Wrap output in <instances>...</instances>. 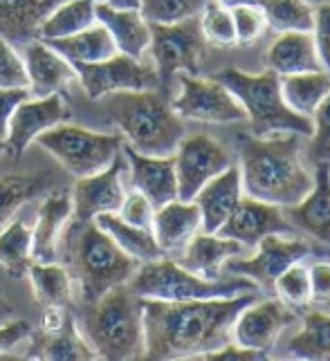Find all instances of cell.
I'll use <instances>...</instances> for the list:
<instances>
[{
	"label": "cell",
	"instance_id": "6da1fadb",
	"mask_svg": "<svg viewBox=\"0 0 330 361\" xmlns=\"http://www.w3.org/2000/svg\"><path fill=\"white\" fill-rule=\"evenodd\" d=\"M257 301L245 292L196 301L144 298V359H202L232 343L238 312Z\"/></svg>",
	"mask_w": 330,
	"mask_h": 361
},
{
	"label": "cell",
	"instance_id": "7a4b0ae2",
	"mask_svg": "<svg viewBox=\"0 0 330 361\" xmlns=\"http://www.w3.org/2000/svg\"><path fill=\"white\" fill-rule=\"evenodd\" d=\"M297 133L238 135V171L243 193L281 209L299 204L314 184L301 159Z\"/></svg>",
	"mask_w": 330,
	"mask_h": 361
},
{
	"label": "cell",
	"instance_id": "3957f363",
	"mask_svg": "<svg viewBox=\"0 0 330 361\" xmlns=\"http://www.w3.org/2000/svg\"><path fill=\"white\" fill-rule=\"evenodd\" d=\"M57 260L70 271L81 303H95L108 290L126 285L139 267L95 220L77 218L68 220L61 231Z\"/></svg>",
	"mask_w": 330,
	"mask_h": 361
},
{
	"label": "cell",
	"instance_id": "277c9868",
	"mask_svg": "<svg viewBox=\"0 0 330 361\" xmlns=\"http://www.w3.org/2000/svg\"><path fill=\"white\" fill-rule=\"evenodd\" d=\"M72 317L97 359H144V298L129 283L108 290L95 303H79Z\"/></svg>",
	"mask_w": 330,
	"mask_h": 361
},
{
	"label": "cell",
	"instance_id": "5b68a950",
	"mask_svg": "<svg viewBox=\"0 0 330 361\" xmlns=\"http://www.w3.org/2000/svg\"><path fill=\"white\" fill-rule=\"evenodd\" d=\"M106 99V115L126 140V146L144 155H173L184 137L182 117L167 94L158 90L115 92Z\"/></svg>",
	"mask_w": 330,
	"mask_h": 361
},
{
	"label": "cell",
	"instance_id": "8992f818",
	"mask_svg": "<svg viewBox=\"0 0 330 361\" xmlns=\"http://www.w3.org/2000/svg\"><path fill=\"white\" fill-rule=\"evenodd\" d=\"M213 79L230 90L243 106L254 135L268 133H297L301 137L312 135V119L295 113L281 94V77L272 70L263 74H247L238 68H225Z\"/></svg>",
	"mask_w": 330,
	"mask_h": 361
},
{
	"label": "cell",
	"instance_id": "52a82bcc",
	"mask_svg": "<svg viewBox=\"0 0 330 361\" xmlns=\"http://www.w3.org/2000/svg\"><path fill=\"white\" fill-rule=\"evenodd\" d=\"M129 288L139 298H155V301H196V298H223L254 292V281L245 276H227L218 281L202 279L198 274L184 269L173 258H155L148 263H139L131 276Z\"/></svg>",
	"mask_w": 330,
	"mask_h": 361
},
{
	"label": "cell",
	"instance_id": "ba28073f",
	"mask_svg": "<svg viewBox=\"0 0 330 361\" xmlns=\"http://www.w3.org/2000/svg\"><path fill=\"white\" fill-rule=\"evenodd\" d=\"M36 144L52 155L74 178H88L106 169L124 148L119 133H93L70 123H59L36 137Z\"/></svg>",
	"mask_w": 330,
	"mask_h": 361
},
{
	"label": "cell",
	"instance_id": "9c48e42d",
	"mask_svg": "<svg viewBox=\"0 0 330 361\" xmlns=\"http://www.w3.org/2000/svg\"><path fill=\"white\" fill-rule=\"evenodd\" d=\"M151 43L148 52L153 56L160 85L169 88L177 74H198L202 59L207 52V41L200 30V18L182 23L160 25L148 23Z\"/></svg>",
	"mask_w": 330,
	"mask_h": 361
},
{
	"label": "cell",
	"instance_id": "30bf717a",
	"mask_svg": "<svg viewBox=\"0 0 330 361\" xmlns=\"http://www.w3.org/2000/svg\"><path fill=\"white\" fill-rule=\"evenodd\" d=\"M77 72V81L88 99H104L115 92H137L155 90L160 85L155 66L144 59H133L122 52L112 54L97 63H72Z\"/></svg>",
	"mask_w": 330,
	"mask_h": 361
},
{
	"label": "cell",
	"instance_id": "8fae6325",
	"mask_svg": "<svg viewBox=\"0 0 330 361\" xmlns=\"http://www.w3.org/2000/svg\"><path fill=\"white\" fill-rule=\"evenodd\" d=\"M175 79L180 81V94L171 106L182 119L202 123H236L247 119L238 99L213 77L198 79L196 74L182 72Z\"/></svg>",
	"mask_w": 330,
	"mask_h": 361
},
{
	"label": "cell",
	"instance_id": "7c38bea8",
	"mask_svg": "<svg viewBox=\"0 0 330 361\" xmlns=\"http://www.w3.org/2000/svg\"><path fill=\"white\" fill-rule=\"evenodd\" d=\"M173 159L177 176V200L182 202H191L196 193L211 178L234 164L225 146L209 135L182 137L173 153Z\"/></svg>",
	"mask_w": 330,
	"mask_h": 361
},
{
	"label": "cell",
	"instance_id": "4fadbf2b",
	"mask_svg": "<svg viewBox=\"0 0 330 361\" xmlns=\"http://www.w3.org/2000/svg\"><path fill=\"white\" fill-rule=\"evenodd\" d=\"M257 254L247 260L230 258L225 271L232 276H245L259 288L274 292V281L295 263H301L310 254V245L299 238H283L281 233H270L257 245Z\"/></svg>",
	"mask_w": 330,
	"mask_h": 361
},
{
	"label": "cell",
	"instance_id": "5bb4252c",
	"mask_svg": "<svg viewBox=\"0 0 330 361\" xmlns=\"http://www.w3.org/2000/svg\"><path fill=\"white\" fill-rule=\"evenodd\" d=\"M70 117V106L61 92L34 99L28 97L25 102L18 104V108L9 119V128L5 135L9 157H20L41 133L59 126V123L68 121Z\"/></svg>",
	"mask_w": 330,
	"mask_h": 361
},
{
	"label": "cell",
	"instance_id": "9a60e30c",
	"mask_svg": "<svg viewBox=\"0 0 330 361\" xmlns=\"http://www.w3.org/2000/svg\"><path fill=\"white\" fill-rule=\"evenodd\" d=\"M129 169L119 153L106 169L79 178L72 191V211L77 220H95L99 214H117L124 202V173Z\"/></svg>",
	"mask_w": 330,
	"mask_h": 361
},
{
	"label": "cell",
	"instance_id": "2e32d148",
	"mask_svg": "<svg viewBox=\"0 0 330 361\" xmlns=\"http://www.w3.org/2000/svg\"><path fill=\"white\" fill-rule=\"evenodd\" d=\"M297 319L295 310H290L281 298H265V301H254L238 312L232 330V341L240 348L257 353H270L276 343V337L285 326Z\"/></svg>",
	"mask_w": 330,
	"mask_h": 361
},
{
	"label": "cell",
	"instance_id": "e0dca14e",
	"mask_svg": "<svg viewBox=\"0 0 330 361\" xmlns=\"http://www.w3.org/2000/svg\"><path fill=\"white\" fill-rule=\"evenodd\" d=\"M292 231H295V227L288 222L281 207L254 200L249 195H243V200L238 202L234 214L218 229L220 235L238 240L243 247H257L270 233L285 235Z\"/></svg>",
	"mask_w": 330,
	"mask_h": 361
},
{
	"label": "cell",
	"instance_id": "ac0fdd59",
	"mask_svg": "<svg viewBox=\"0 0 330 361\" xmlns=\"http://www.w3.org/2000/svg\"><path fill=\"white\" fill-rule=\"evenodd\" d=\"M122 153L129 164L131 186L135 191L144 193L155 209L177 200V176L173 155H144L124 146Z\"/></svg>",
	"mask_w": 330,
	"mask_h": 361
},
{
	"label": "cell",
	"instance_id": "d6986e66",
	"mask_svg": "<svg viewBox=\"0 0 330 361\" xmlns=\"http://www.w3.org/2000/svg\"><path fill=\"white\" fill-rule=\"evenodd\" d=\"M20 52L30 79V94L47 97L61 92L68 83L77 81L74 66L66 56H61L57 49L49 47L45 41L32 39L20 45Z\"/></svg>",
	"mask_w": 330,
	"mask_h": 361
},
{
	"label": "cell",
	"instance_id": "ffe728a7",
	"mask_svg": "<svg viewBox=\"0 0 330 361\" xmlns=\"http://www.w3.org/2000/svg\"><path fill=\"white\" fill-rule=\"evenodd\" d=\"M153 235L162 249V254L167 258L177 260L191 243L194 235L202 229V216L198 204L171 200L155 209L153 216Z\"/></svg>",
	"mask_w": 330,
	"mask_h": 361
},
{
	"label": "cell",
	"instance_id": "44dd1931",
	"mask_svg": "<svg viewBox=\"0 0 330 361\" xmlns=\"http://www.w3.org/2000/svg\"><path fill=\"white\" fill-rule=\"evenodd\" d=\"M72 216V191L61 186V189H49L39 207L36 225L32 229V258L39 263H54L57 247L63 227L68 225Z\"/></svg>",
	"mask_w": 330,
	"mask_h": 361
},
{
	"label": "cell",
	"instance_id": "7402d4cb",
	"mask_svg": "<svg viewBox=\"0 0 330 361\" xmlns=\"http://www.w3.org/2000/svg\"><path fill=\"white\" fill-rule=\"evenodd\" d=\"M240 200H243V182H240L238 164H232L211 178L194 197L202 216V229L207 233H218Z\"/></svg>",
	"mask_w": 330,
	"mask_h": 361
},
{
	"label": "cell",
	"instance_id": "603a6c76",
	"mask_svg": "<svg viewBox=\"0 0 330 361\" xmlns=\"http://www.w3.org/2000/svg\"><path fill=\"white\" fill-rule=\"evenodd\" d=\"M295 229L306 231L312 238L330 247V166L317 164L310 193L295 207L283 209Z\"/></svg>",
	"mask_w": 330,
	"mask_h": 361
},
{
	"label": "cell",
	"instance_id": "cb8c5ba5",
	"mask_svg": "<svg viewBox=\"0 0 330 361\" xmlns=\"http://www.w3.org/2000/svg\"><path fill=\"white\" fill-rule=\"evenodd\" d=\"M95 16L97 23L110 32L117 52L133 59H144L151 43V27L146 18L139 14V9H117L110 7L106 0H97Z\"/></svg>",
	"mask_w": 330,
	"mask_h": 361
},
{
	"label": "cell",
	"instance_id": "d4e9b609",
	"mask_svg": "<svg viewBox=\"0 0 330 361\" xmlns=\"http://www.w3.org/2000/svg\"><path fill=\"white\" fill-rule=\"evenodd\" d=\"M243 252V245L238 240L225 238L220 233H196L191 243L187 245L182 256L177 258L184 269L198 274L202 279L218 281L223 279L225 263L230 258L238 256Z\"/></svg>",
	"mask_w": 330,
	"mask_h": 361
},
{
	"label": "cell",
	"instance_id": "484cf974",
	"mask_svg": "<svg viewBox=\"0 0 330 361\" xmlns=\"http://www.w3.org/2000/svg\"><path fill=\"white\" fill-rule=\"evenodd\" d=\"M66 0H0V39L20 47L39 39L41 23Z\"/></svg>",
	"mask_w": 330,
	"mask_h": 361
},
{
	"label": "cell",
	"instance_id": "4316f807",
	"mask_svg": "<svg viewBox=\"0 0 330 361\" xmlns=\"http://www.w3.org/2000/svg\"><path fill=\"white\" fill-rule=\"evenodd\" d=\"M265 63H268V70L278 77L324 70L312 32H281V36L268 47Z\"/></svg>",
	"mask_w": 330,
	"mask_h": 361
},
{
	"label": "cell",
	"instance_id": "83f0119b",
	"mask_svg": "<svg viewBox=\"0 0 330 361\" xmlns=\"http://www.w3.org/2000/svg\"><path fill=\"white\" fill-rule=\"evenodd\" d=\"M57 176L52 171H36V173H11L0 178V231H3L18 209H23L34 197L45 195L54 189Z\"/></svg>",
	"mask_w": 330,
	"mask_h": 361
},
{
	"label": "cell",
	"instance_id": "f1b7e54d",
	"mask_svg": "<svg viewBox=\"0 0 330 361\" xmlns=\"http://www.w3.org/2000/svg\"><path fill=\"white\" fill-rule=\"evenodd\" d=\"M72 312V310H70ZM28 359H47V361H79V359H97L95 350L83 334L77 328V321L70 314V319L63 323L57 332H41L34 339L32 350Z\"/></svg>",
	"mask_w": 330,
	"mask_h": 361
},
{
	"label": "cell",
	"instance_id": "f546056e",
	"mask_svg": "<svg viewBox=\"0 0 330 361\" xmlns=\"http://www.w3.org/2000/svg\"><path fill=\"white\" fill-rule=\"evenodd\" d=\"M45 43L57 49L61 56H66L70 63H97V61L117 54L115 41L101 23H95L72 36H63V39H52Z\"/></svg>",
	"mask_w": 330,
	"mask_h": 361
},
{
	"label": "cell",
	"instance_id": "4dcf8cb0",
	"mask_svg": "<svg viewBox=\"0 0 330 361\" xmlns=\"http://www.w3.org/2000/svg\"><path fill=\"white\" fill-rule=\"evenodd\" d=\"M330 92V72L314 70V72H299L281 77V94L283 102L295 110V113L310 117Z\"/></svg>",
	"mask_w": 330,
	"mask_h": 361
},
{
	"label": "cell",
	"instance_id": "1f68e13d",
	"mask_svg": "<svg viewBox=\"0 0 330 361\" xmlns=\"http://www.w3.org/2000/svg\"><path fill=\"white\" fill-rule=\"evenodd\" d=\"M97 227L104 229L112 240L117 243L122 252H126L131 258H135L137 263H148V260L162 258V249L153 235V229H142L129 225L126 220H122L117 214H99L95 218Z\"/></svg>",
	"mask_w": 330,
	"mask_h": 361
},
{
	"label": "cell",
	"instance_id": "d6a6232c",
	"mask_svg": "<svg viewBox=\"0 0 330 361\" xmlns=\"http://www.w3.org/2000/svg\"><path fill=\"white\" fill-rule=\"evenodd\" d=\"M34 296L41 305H72V276L59 260L54 263H39L32 260L28 269Z\"/></svg>",
	"mask_w": 330,
	"mask_h": 361
},
{
	"label": "cell",
	"instance_id": "836d02e7",
	"mask_svg": "<svg viewBox=\"0 0 330 361\" xmlns=\"http://www.w3.org/2000/svg\"><path fill=\"white\" fill-rule=\"evenodd\" d=\"M95 3L97 0H66V3H61L41 23L39 39L41 41L63 39V36H72L86 27H90V25L97 23Z\"/></svg>",
	"mask_w": 330,
	"mask_h": 361
},
{
	"label": "cell",
	"instance_id": "e575fe53",
	"mask_svg": "<svg viewBox=\"0 0 330 361\" xmlns=\"http://www.w3.org/2000/svg\"><path fill=\"white\" fill-rule=\"evenodd\" d=\"M32 260V229L25 220H11L0 231V265L11 279H23Z\"/></svg>",
	"mask_w": 330,
	"mask_h": 361
},
{
	"label": "cell",
	"instance_id": "d590c367",
	"mask_svg": "<svg viewBox=\"0 0 330 361\" xmlns=\"http://www.w3.org/2000/svg\"><path fill=\"white\" fill-rule=\"evenodd\" d=\"M285 353L295 359H330V314L308 312L303 330L288 343Z\"/></svg>",
	"mask_w": 330,
	"mask_h": 361
},
{
	"label": "cell",
	"instance_id": "8d00e7d4",
	"mask_svg": "<svg viewBox=\"0 0 330 361\" xmlns=\"http://www.w3.org/2000/svg\"><path fill=\"white\" fill-rule=\"evenodd\" d=\"M265 20L276 32H312L314 7L308 0H257Z\"/></svg>",
	"mask_w": 330,
	"mask_h": 361
},
{
	"label": "cell",
	"instance_id": "74e56055",
	"mask_svg": "<svg viewBox=\"0 0 330 361\" xmlns=\"http://www.w3.org/2000/svg\"><path fill=\"white\" fill-rule=\"evenodd\" d=\"M207 3L209 0H142L139 14L146 18V23L171 25L200 16Z\"/></svg>",
	"mask_w": 330,
	"mask_h": 361
},
{
	"label": "cell",
	"instance_id": "f35d334b",
	"mask_svg": "<svg viewBox=\"0 0 330 361\" xmlns=\"http://www.w3.org/2000/svg\"><path fill=\"white\" fill-rule=\"evenodd\" d=\"M198 18H200L202 36H205L207 43L218 47L236 45V27H234L232 9L223 7L218 0H209Z\"/></svg>",
	"mask_w": 330,
	"mask_h": 361
},
{
	"label": "cell",
	"instance_id": "ab89813d",
	"mask_svg": "<svg viewBox=\"0 0 330 361\" xmlns=\"http://www.w3.org/2000/svg\"><path fill=\"white\" fill-rule=\"evenodd\" d=\"M274 292L290 307H297V310L308 307L312 301L308 267H303L301 263L290 265L281 276L274 281Z\"/></svg>",
	"mask_w": 330,
	"mask_h": 361
},
{
	"label": "cell",
	"instance_id": "60d3db41",
	"mask_svg": "<svg viewBox=\"0 0 330 361\" xmlns=\"http://www.w3.org/2000/svg\"><path fill=\"white\" fill-rule=\"evenodd\" d=\"M312 135L308 146V157L317 164L330 166V92L312 115Z\"/></svg>",
	"mask_w": 330,
	"mask_h": 361
},
{
	"label": "cell",
	"instance_id": "b9f144b4",
	"mask_svg": "<svg viewBox=\"0 0 330 361\" xmlns=\"http://www.w3.org/2000/svg\"><path fill=\"white\" fill-rule=\"evenodd\" d=\"M232 16H234V27H236V43L240 45H249L254 41H259L265 27H268V20H265V14L259 3L234 7Z\"/></svg>",
	"mask_w": 330,
	"mask_h": 361
},
{
	"label": "cell",
	"instance_id": "7bdbcfd3",
	"mask_svg": "<svg viewBox=\"0 0 330 361\" xmlns=\"http://www.w3.org/2000/svg\"><path fill=\"white\" fill-rule=\"evenodd\" d=\"M0 88H30L25 61L7 39H0Z\"/></svg>",
	"mask_w": 330,
	"mask_h": 361
},
{
	"label": "cell",
	"instance_id": "ee69618b",
	"mask_svg": "<svg viewBox=\"0 0 330 361\" xmlns=\"http://www.w3.org/2000/svg\"><path fill=\"white\" fill-rule=\"evenodd\" d=\"M117 216L126 220L129 225L151 229L153 227V216H155V207L151 204V200L139 191H131L129 195H124V202L117 211Z\"/></svg>",
	"mask_w": 330,
	"mask_h": 361
},
{
	"label": "cell",
	"instance_id": "f6af8a7d",
	"mask_svg": "<svg viewBox=\"0 0 330 361\" xmlns=\"http://www.w3.org/2000/svg\"><path fill=\"white\" fill-rule=\"evenodd\" d=\"M312 39H314V47H317V54H319L324 70L330 72V0L314 9Z\"/></svg>",
	"mask_w": 330,
	"mask_h": 361
},
{
	"label": "cell",
	"instance_id": "bcb514c9",
	"mask_svg": "<svg viewBox=\"0 0 330 361\" xmlns=\"http://www.w3.org/2000/svg\"><path fill=\"white\" fill-rule=\"evenodd\" d=\"M30 337H32V326L25 319H11L7 323H0V359H14L7 357V353Z\"/></svg>",
	"mask_w": 330,
	"mask_h": 361
},
{
	"label": "cell",
	"instance_id": "7dc6e473",
	"mask_svg": "<svg viewBox=\"0 0 330 361\" xmlns=\"http://www.w3.org/2000/svg\"><path fill=\"white\" fill-rule=\"evenodd\" d=\"M28 97H32L30 88H0V137H3V140L7 135L9 119L14 115V110Z\"/></svg>",
	"mask_w": 330,
	"mask_h": 361
},
{
	"label": "cell",
	"instance_id": "c3c4849f",
	"mask_svg": "<svg viewBox=\"0 0 330 361\" xmlns=\"http://www.w3.org/2000/svg\"><path fill=\"white\" fill-rule=\"evenodd\" d=\"M310 271V292L312 301L330 303V260H322L308 267Z\"/></svg>",
	"mask_w": 330,
	"mask_h": 361
},
{
	"label": "cell",
	"instance_id": "681fc988",
	"mask_svg": "<svg viewBox=\"0 0 330 361\" xmlns=\"http://www.w3.org/2000/svg\"><path fill=\"white\" fill-rule=\"evenodd\" d=\"M268 355L265 353H257V350H247V348H240L238 343H227L220 350H213L209 355H205L202 359L209 361H254V359H265Z\"/></svg>",
	"mask_w": 330,
	"mask_h": 361
},
{
	"label": "cell",
	"instance_id": "f907efd6",
	"mask_svg": "<svg viewBox=\"0 0 330 361\" xmlns=\"http://www.w3.org/2000/svg\"><path fill=\"white\" fill-rule=\"evenodd\" d=\"M70 307L66 305H43L41 314V332H57L63 323L70 319Z\"/></svg>",
	"mask_w": 330,
	"mask_h": 361
},
{
	"label": "cell",
	"instance_id": "816d5d0a",
	"mask_svg": "<svg viewBox=\"0 0 330 361\" xmlns=\"http://www.w3.org/2000/svg\"><path fill=\"white\" fill-rule=\"evenodd\" d=\"M16 317V310H14V305L9 303V298L0 292V323H7V321H11Z\"/></svg>",
	"mask_w": 330,
	"mask_h": 361
},
{
	"label": "cell",
	"instance_id": "f5cc1de1",
	"mask_svg": "<svg viewBox=\"0 0 330 361\" xmlns=\"http://www.w3.org/2000/svg\"><path fill=\"white\" fill-rule=\"evenodd\" d=\"M106 3L117 9H139V3H142V0H106Z\"/></svg>",
	"mask_w": 330,
	"mask_h": 361
},
{
	"label": "cell",
	"instance_id": "db71d44e",
	"mask_svg": "<svg viewBox=\"0 0 330 361\" xmlns=\"http://www.w3.org/2000/svg\"><path fill=\"white\" fill-rule=\"evenodd\" d=\"M218 3L227 9H234L238 5H249V3H257V0H218Z\"/></svg>",
	"mask_w": 330,
	"mask_h": 361
},
{
	"label": "cell",
	"instance_id": "11a10c76",
	"mask_svg": "<svg viewBox=\"0 0 330 361\" xmlns=\"http://www.w3.org/2000/svg\"><path fill=\"white\" fill-rule=\"evenodd\" d=\"M5 153H7V144H5L3 137H0V157H3Z\"/></svg>",
	"mask_w": 330,
	"mask_h": 361
},
{
	"label": "cell",
	"instance_id": "9f6ffc18",
	"mask_svg": "<svg viewBox=\"0 0 330 361\" xmlns=\"http://www.w3.org/2000/svg\"><path fill=\"white\" fill-rule=\"evenodd\" d=\"M310 5H322V3H328V0H308Z\"/></svg>",
	"mask_w": 330,
	"mask_h": 361
}]
</instances>
